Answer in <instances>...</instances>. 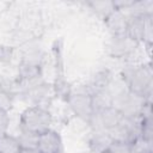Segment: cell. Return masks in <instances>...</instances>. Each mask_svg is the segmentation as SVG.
<instances>
[{"mask_svg": "<svg viewBox=\"0 0 153 153\" xmlns=\"http://www.w3.org/2000/svg\"><path fill=\"white\" fill-rule=\"evenodd\" d=\"M121 78L127 84L129 92L143 97L151 102L153 74L149 65L128 66L123 69Z\"/></svg>", "mask_w": 153, "mask_h": 153, "instance_id": "obj_1", "label": "cell"}, {"mask_svg": "<svg viewBox=\"0 0 153 153\" xmlns=\"http://www.w3.org/2000/svg\"><path fill=\"white\" fill-rule=\"evenodd\" d=\"M51 115L45 108L31 105L26 108L19 118L20 131H29L33 134H42L50 129Z\"/></svg>", "mask_w": 153, "mask_h": 153, "instance_id": "obj_2", "label": "cell"}, {"mask_svg": "<svg viewBox=\"0 0 153 153\" xmlns=\"http://www.w3.org/2000/svg\"><path fill=\"white\" fill-rule=\"evenodd\" d=\"M66 102L71 108V110L76 115V117L85 121L86 123L90 122L93 115L91 94L71 91L69 94L66 97Z\"/></svg>", "mask_w": 153, "mask_h": 153, "instance_id": "obj_3", "label": "cell"}, {"mask_svg": "<svg viewBox=\"0 0 153 153\" xmlns=\"http://www.w3.org/2000/svg\"><path fill=\"white\" fill-rule=\"evenodd\" d=\"M37 149L39 153H63V145L60 134L53 129L39 134Z\"/></svg>", "mask_w": 153, "mask_h": 153, "instance_id": "obj_4", "label": "cell"}, {"mask_svg": "<svg viewBox=\"0 0 153 153\" xmlns=\"http://www.w3.org/2000/svg\"><path fill=\"white\" fill-rule=\"evenodd\" d=\"M137 44H139V42H136L131 37H129L127 33L116 35V36H112V38H111L109 50L112 56L122 57V56H126V55L133 53L135 50V48L137 47Z\"/></svg>", "mask_w": 153, "mask_h": 153, "instance_id": "obj_5", "label": "cell"}, {"mask_svg": "<svg viewBox=\"0 0 153 153\" xmlns=\"http://www.w3.org/2000/svg\"><path fill=\"white\" fill-rule=\"evenodd\" d=\"M105 25L112 33V36L116 35H124L127 32L128 26V17L124 12L116 8L114 12H111L105 19Z\"/></svg>", "mask_w": 153, "mask_h": 153, "instance_id": "obj_6", "label": "cell"}, {"mask_svg": "<svg viewBox=\"0 0 153 153\" xmlns=\"http://www.w3.org/2000/svg\"><path fill=\"white\" fill-rule=\"evenodd\" d=\"M51 92V87L50 85H47L45 82H42L25 92H23V96L26 98L27 102L32 103L31 105H35V106H42V104L44 102H49V94Z\"/></svg>", "mask_w": 153, "mask_h": 153, "instance_id": "obj_7", "label": "cell"}, {"mask_svg": "<svg viewBox=\"0 0 153 153\" xmlns=\"http://www.w3.org/2000/svg\"><path fill=\"white\" fill-rule=\"evenodd\" d=\"M92 137L90 140L91 153H100L109 149L110 143L112 142L108 131H92Z\"/></svg>", "mask_w": 153, "mask_h": 153, "instance_id": "obj_8", "label": "cell"}, {"mask_svg": "<svg viewBox=\"0 0 153 153\" xmlns=\"http://www.w3.org/2000/svg\"><path fill=\"white\" fill-rule=\"evenodd\" d=\"M91 98H92L93 112L103 110L109 106H112V103H114L112 97L110 96V93L106 90H102V91H97V92L92 93Z\"/></svg>", "mask_w": 153, "mask_h": 153, "instance_id": "obj_9", "label": "cell"}, {"mask_svg": "<svg viewBox=\"0 0 153 153\" xmlns=\"http://www.w3.org/2000/svg\"><path fill=\"white\" fill-rule=\"evenodd\" d=\"M22 149L17 136L10 134L0 135V153H19Z\"/></svg>", "mask_w": 153, "mask_h": 153, "instance_id": "obj_10", "label": "cell"}, {"mask_svg": "<svg viewBox=\"0 0 153 153\" xmlns=\"http://www.w3.org/2000/svg\"><path fill=\"white\" fill-rule=\"evenodd\" d=\"M87 5L94 13H97L103 19H105L111 12L116 10L114 1H90L87 2Z\"/></svg>", "mask_w": 153, "mask_h": 153, "instance_id": "obj_11", "label": "cell"}, {"mask_svg": "<svg viewBox=\"0 0 153 153\" xmlns=\"http://www.w3.org/2000/svg\"><path fill=\"white\" fill-rule=\"evenodd\" d=\"M38 136L37 134L29 133V131H20V134L17 136L20 147L22 148H27V149H37L38 145Z\"/></svg>", "mask_w": 153, "mask_h": 153, "instance_id": "obj_12", "label": "cell"}, {"mask_svg": "<svg viewBox=\"0 0 153 153\" xmlns=\"http://www.w3.org/2000/svg\"><path fill=\"white\" fill-rule=\"evenodd\" d=\"M130 153H152V141L146 140L142 136L136 137L130 143Z\"/></svg>", "mask_w": 153, "mask_h": 153, "instance_id": "obj_13", "label": "cell"}, {"mask_svg": "<svg viewBox=\"0 0 153 153\" xmlns=\"http://www.w3.org/2000/svg\"><path fill=\"white\" fill-rule=\"evenodd\" d=\"M13 106V94L10 90L0 87V110L8 112Z\"/></svg>", "mask_w": 153, "mask_h": 153, "instance_id": "obj_14", "label": "cell"}, {"mask_svg": "<svg viewBox=\"0 0 153 153\" xmlns=\"http://www.w3.org/2000/svg\"><path fill=\"white\" fill-rule=\"evenodd\" d=\"M14 49L6 44H0V63H10L13 57Z\"/></svg>", "mask_w": 153, "mask_h": 153, "instance_id": "obj_15", "label": "cell"}, {"mask_svg": "<svg viewBox=\"0 0 153 153\" xmlns=\"http://www.w3.org/2000/svg\"><path fill=\"white\" fill-rule=\"evenodd\" d=\"M109 151L111 153H130V146L127 142L112 141L109 146Z\"/></svg>", "mask_w": 153, "mask_h": 153, "instance_id": "obj_16", "label": "cell"}, {"mask_svg": "<svg viewBox=\"0 0 153 153\" xmlns=\"http://www.w3.org/2000/svg\"><path fill=\"white\" fill-rule=\"evenodd\" d=\"M10 126V117L8 112L0 110V135L7 134V129Z\"/></svg>", "mask_w": 153, "mask_h": 153, "instance_id": "obj_17", "label": "cell"}, {"mask_svg": "<svg viewBox=\"0 0 153 153\" xmlns=\"http://www.w3.org/2000/svg\"><path fill=\"white\" fill-rule=\"evenodd\" d=\"M19 153H39L38 149H27V148H22Z\"/></svg>", "mask_w": 153, "mask_h": 153, "instance_id": "obj_18", "label": "cell"}]
</instances>
